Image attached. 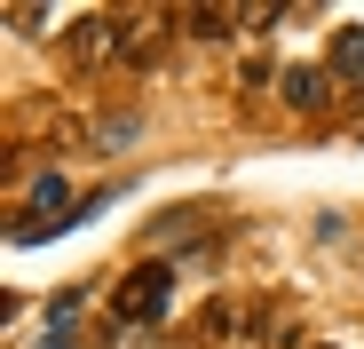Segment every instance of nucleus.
<instances>
[{
  "instance_id": "nucleus-1",
  "label": "nucleus",
  "mask_w": 364,
  "mask_h": 349,
  "mask_svg": "<svg viewBox=\"0 0 364 349\" xmlns=\"http://www.w3.org/2000/svg\"><path fill=\"white\" fill-rule=\"evenodd\" d=\"M166 302H174V270L166 262H135L127 278L111 286V333H143V325H159L166 318Z\"/></svg>"
},
{
  "instance_id": "nucleus-2",
  "label": "nucleus",
  "mask_w": 364,
  "mask_h": 349,
  "mask_svg": "<svg viewBox=\"0 0 364 349\" xmlns=\"http://www.w3.org/2000/svg\"><path fill=\"white\" fill-rule=\"evenodd\" d=\"M262 333H269V318L246 310V302H230V294H214V302H198L182 318V349H254Z\"/></svg>"
},
{
  "instance_id": "nucleus-3",
  "label": "nucleus",
  "mask_w": 364,
  "mask_h": 349,
  "mask_svg": "<svg viewBox=\"0 0 364 349\" xmlns=\"http://www.w3.org/2000/svg\"><path fill=\"white\" fill-rule=\"evenodd\" d=\"M166 24H182V16H151V9H127V16H119V64L151 72V64H159V40H166Z\"/></svg>"
},
{
  "instance_id": "nucleus-4",
  "label": "nucleus",
  "mask_w": 364,
  "mask_h": 349,
  "mask_svg": "<svg viewBox=\"0 0 364 349\" xmlns=\"http://www.w3.org/2000/svg\"><path fill=\"white\" fill-rule=\"evenodd\" d=\"M64 56H72V64H111V56H119V16H111V9H95V16H72V32H64Z\"/></svg>"
},
{
  "instance_id": "nucleus-5",
  "label": "nucleus",
  "mask_w": 364,
  "mask_h": 349,
  "mask_svg": "<svg viewBox=\"0 0 364 349\" xmlns=\"http://www.w3.org/2000/svg\"><path fill=\"white\" fill-rule=\"evenodd\" d=\"M325 95H333V80H325L317 64H293V72H285V103H293V111H317Z\"/></svg>"
},
{
  "instance_id": "nucleus-6",
  "label": "nucleus",
  "mask_w": 364,
  "mask_h": 349,
  "mask_svg": "<svg viewBox=\"0 0 364 349\" xmlns=\"http://www.w3.org/2000/svg\"><path fill=\"white\" fill-rule=\"evenodd\" d=\"M182 32H191V40H237V32H246V16H237V9H191V16H182Z\"/></svg>"
},
{
  "instance_id": "nucleus-7",
  "label": "nucleus",
  "mask_w": 364,
  "mask_h": 349,
  "mask_svg": "<svg viewBox=\"0 0 364 349\" xmlns=\"http://www.w3.org/2000/svg\"><path fill=\"white\" fill-rule=\"evenodd\" d=\"M135 135H143V127L127 120V111H119V120H103V127H87V151H127Z\"/></svg>"
},
{
  "instance_id": "nucleus-8",
  "label": "nucleus",
  "mask_w": 364,
  "mask_h": 349,
  "mask_svg": "<svg viewBox=\"0 0 364 349\" xmlns=\"http://www.w3.org/2000/svg\"><path fill=\"white\" fill-rule=\"evenodd\" d=\"M333 72H341V80H364V32H356V24L333 40Z\"/></svg>"
},
{
  "instance_id": "nucleus-9",
  "label": "nucleus",
  "mask_w": 364,
  "mask_h": 349,
  "mask_svg": "<svg viewBox=\"0 0 364 349\" xmlns=\"http://www.w3.org/2000/svg\"><path fill=\"white\" fill-rule=\"evenodd\" d=\"M48 349H64V341H48Z\"/></svg>"
}]
</instances>
